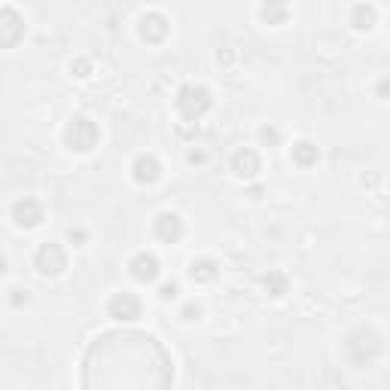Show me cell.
I'll return each mask as SVG.
<instances>
[{"label": "cell", "mask_w": 390, "mask_h": 390, "mask_svg": "<svg viewBox=\"0 0 390 390\" xmlns=\"http://www.w3.org/2000/svg\"><path fill=\"white\" fill-rule=\"evenodd\" d=\"M98 140H101V131L88 116H74L67 122L65 128V144L74 149V153H88V149L98 147Z\"/></svg>", "instance_id": "obj_1"}, {"label": "cell", "mask_w": 390, "mask_h": 390, "mask_svg": "<svg viewBox=\"0 0 390 390\" xmlns=\"http://www.w3.org/2000/svg\"><path fill=\"white\" fill-rule=\"evenodd\" d=\"M177 110H180V116L183 119H201L205 113L210 110V92L205 86H183L180 92H177Z\"/></svg>", "instance_id": "obj_2"}, {"label": "cell", "mask_w": 390, "mask_h": 390, "mask_svg": "<svg viewBox=\"0 0 390 390\" xmlns=\"http://www.w3.org/2000/svg\"><path fill=\"white\" fill-rule=\"evenodd\" d=\"M34 269H37L43 278H58V274H65V269H67L65 247L55 244V241H43L37 247V253H34Z\"/></svg>", "instance_id": "obj_3"}, {"label": "cell", "mask_w": 390, "mask_h": 390, "mask_svg": "<svg viewBox=\"0 0 390 390\" xmlns=\"http://www.w3.org/2000/svg\"><path fill=\"white\" fill-rule=\"evenodd\" d=\"M25 37V19L13 6H0V49L19 46Z\"/></svg>", "instance_id": "obj_4"}, {"label": "cell", "mask_w": 390, "mask_h": 390, "mask_svg": "<svg viewBox=\"0 0 390 390\" xmlns=\"http://www.w3.org/2000/svg\"><path fill=\"white\" fill-rule=\"evenodd\" d=\"M153 235L159 238V241H165V244H177V241H180V238L186 235L183 217H180V214H171V210L159 214L156 223H153Z\"/></svg>", "instance_id": "obj_5"}, {"label": "cell", "mask_w": 390, "mask_h": 390, "mask_svg": "<svg viewBox=\"0 0 390 390\" xmlns=\"http://www.w3.org/2000/svg\"><path fill=\"white\" fill-rule=\"evenodd\" d=\"M107 314L113 317V321H137L140 317V299L135 296V292H116V296L107 302Z\"/></svg>", "instance_id": "obj_6"}, {"label": "cell", "mask_w": 390, "mask_h": 390, "mask_svg": "<svg viewBox=\"0 0 390 390\" xmlns=\"http://www.w3.org/2000/svg\"><path fill=\"white\" fill-rule=\"evenodd\" d=\"M168 31H171V25H168L162 13H147V15H140V22H137V34H140V40H147V43H162L168 37Z\"/></svg>", "instance_id": "obj_7"}, {"label": "cell", "mask_w": 390, "mask_h": 390, "mask_svg": "<svg viewBox=\"0 0 390 390\" xmlns=\"http://www.w3.org/2000/svg\"><path fill=\"white\" fill-rule=\"evenodd\" d=\"M13 220L19 223L22 229H34L43 223V205L37 199H31V195H25L13 205Z\"/></svg>", "instance_id": "obj_8"}, {"label": "cell", "mask_w": 390, "mask_h": 390, "mask_svg": "<svg viewBox=\"0 0 390 390\" xmlns=\"http://www.w3.org/2000/svg\"><path fill=\"white\" fill-rule=\"evenodd\" d=\"M260 168H262V162H260V153H256V149L244 147V149H235V153H232V171H235V177L250 180V177L260 174Z\"/></svg>", "instance_id": "obj_9"}, {"label": "cell", "mask_w": 390, "mask_h": 390, "mask_svg": "<svg viewBox=\"0 0 390 390\" xmlns=\"http://www.w3.org/2000/svg\"><path fill=\"white\" fill-rule=\"evenodd\" d=\"M131 177H135L137 183H156L159 177H162V162L153 156V153H144V156H137L135 159V165H131Z\"/></svg>", "instance_id": "obj_10"}, {"label": "cell", "mask_w": 390, "mask_h": 390, "mask_svg": "<svg viewBox=\"0 0 390 390\" xmlns=\"http://www.w3.org/2000/svg\"><path fill=\"white\" fill-rule=\"evenodd\" d=\"M128 269H131V278L135 281H140V283H149V281H156L159 278V269H162V265H159V260L153 253H137L135 260L128 262Z\"/></svg>", "instance_id": "obj_11"}, {"label": "cell", "mask_w": 390, "mask_h": 390, "mask_svg": "<svg viewBox=\"0 0 390 390\" xmlns=\"http://www.w3.org/2000/svg\"><path fill=\"white\" fill-rule=\"evenodd\" d=\"M217 274H220V265L214 262V260H195L192 265H189V278L195 281V283H210V281H217Z\"/></svg>", "instance_id": "obj_12"}, {"label": "cell", "mask_w": 390, "mask_h": 390, "mask_svg": "<svg viewBox=\"0 0 390 390\" xmlns=\"http://www.w3.org/2000/svg\"><path fill=\"white\" fill-rule=\"evenodd\" d=\"M375 22H378V13H375V6H369V4H357L351 10V25L357 31H369V28H375Z\"/></svg>", "instance_id": "obj_13"}, {"label": "cell", "mask_w": 390, "mask_h": 390, "mask_svg": "<svg viewBox=\"0 0 390 390\" xmlns=\"http://www.w3.org/2000/svg\"><path fill=\"white\" fill-rule=\"evenodd\" d=\"M262 19L269 25H283L290 19L287 0H262Z\"/></svg>", "instance_id": "obj_14"}, {"label": "cell", "mask_w": 390, "mask_h": 390, "mask_svg": "<svg viewBox=\"0 0 390 390\" xmlns=\"http://www.w3.org/2000/svg\"><path fill=\"white\" fill-rule=\"evenodd\" d=\"M317 159H321V153H317V147L311 140H299V144L292 147V162L299 168H311V165H317Z\"/></svg>", "instance_id": "obj_15"}, {"label": "cell", "mask_w": 390, "mask_h": 390, "mask_svg": "<svg viewBox=\"0 0 390 390\" xmlns=\"http://www.w3.org/2000/svg\"><path fill=\"white\" fill-rule=\"evenodd\" d=\"M262 287H265L269 296H283V292L290 290V281H287V274H283V271H269L262 278Z\"/></svg>", "instance_id": "obj_16"}, {"label": "cell", "mask_w": 390, "mask_h": 390, "mask_svg": "<svg viewBox=\"0 0 390 390\" xmlns=\"http://www.w3.org/2000/svg\"><path fill=\"white\" fill-rule=\"evenodd\" d=\"M70 74L79 76V79H86L88 74H92V61H88V58H76V61H70Z\"/></svg>", "instance_id": "obj_17"}, {"label": "cell", "mask_w": 390, "mask_h": 390, "mask_svg": "<svg viewBox=\"0 0 390 390\" xmlns=\"http://www.w3.org/2000/svg\"><path fill=\"white\" fill-rule=\"evenodd\" d=\"M180 317H183V321H199V317H201V308H199V305H186Z\"/></svg>", "instance_id": "obj_18"}, {"label": "cell", "mask_w": 390, "mask_h": 390, "mask_svg": "<svg viewBox=\"0 0 390 390\" xmlns=\"http://www.w3.org/2000/svg\"><path fill=\"white\" fill-rule=\"evenodd\" d=\"M10 292H13V305H25V302H28V290L15 287V290H10Z\"/></svg>", "instance_id": "obj_19"}, {"label": "cell", "mask_w": 390, "mask_h": 390, "mask_svg": "<svg viewBox=\"0 0 390 390\" xmlns=\"http://www.w3.org/2000/svg\"><path fill=\"white\" fill-rule=\"evenodd\" d=\"M262 140H265V144H278V140H281L278 128H262Z\"/></svg>", "instance_id": "obj_20"}, {"label": "cell", "mask_w": 390, "mask_h": 390, "mask_svg": "<svg viewBox=\"0 0 390 390\" xmlns=\"http://www.w3.org/2000/svg\"><path fill=\"white\" fill-rule=\"evenodd\" d=\"M159 296H162V299H174L177 296V283H165V287L159 290Z\"/></svg>", "instance_id": "obj_21"}, {"label": "cell", "mask_w": 390, "mask_h": 390, "mask_svg": "<svg viewBox=\"0 0 390 390\" xmlns=\"http://www.w3.org/2000/svg\"><path fill=\"white\" fill-rule=\"evenodd\" d=\"M70 241L83 244V241H86V232H83V229H76V232H74V229H70Z\"/></svg>", "instance_id": "obj_22"}, {"label": "cell", "mask_w": 390, "mask_h": 390, "mask_svg": "<svg viewBox=\"0 0 390 390\" xmlns=\"http://www.w3.org/2000/svg\"><path fill=\"white\" fill-rule=\"evenodd\" d=\"M189 162H192V165H201V162H205V153H199V149H192V153H189Z\"/></svg>", "instance_id": "obj_23"}, {"label": "cell", "mask_w": 390, "mask_h": 390, "mask_svg": "<svg viewBox=\"0 0 390 390\" xmlns=\"http://www.w3.org/2000/svg\"><path fill=\"white\" fill-rule=\"evenodd\" d=\"M6 271V260H4V256H0V274H4Z\"/></svg>", "instance_id": "obj_24"}]
</instances>
